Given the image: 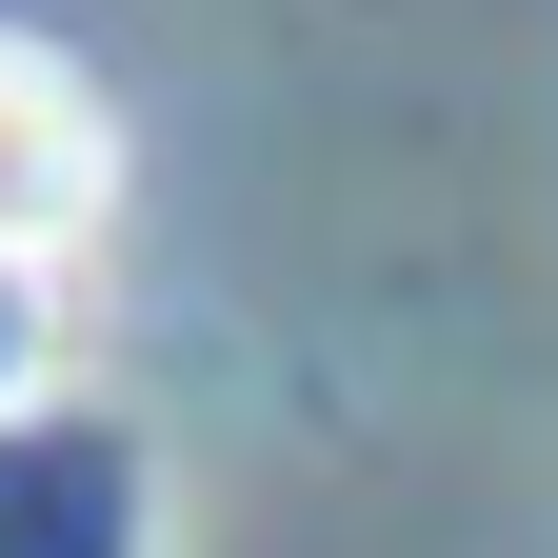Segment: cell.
<instances>
[{
  "instance_id": "obj_2",
  "label": "cell",
  "mask_w": 558,
  "mask_h": 558,
  "mask_svg": "<svg viewBox=\"0 0 558 558\" xmlns=\"http://www.w3.org/2000/svg\"><path fill=\"white\" fill-rule=\"evenodd\" d=\"M60 379V259H0V418Z\"/></svg>"
},
{
  "instance_id": "obj_1",
  "label": "cell",
  "mask_w": 558,
  "mask_h": 558,
  "mask_svg": "<svg viewBox=\"0 0 558 558\" xmlns=\"http://www.w3.org/2000/svg\"><path fill=\"white\" fill-rule=\"evenodd\" d=\"M100 199H120V120L60 81L40 40H0V259H60Z\"/></svg>"
}]
</instances>
